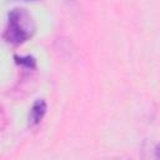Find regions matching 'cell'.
I'll use <instances>...</instances> for the list:
<instances>
[{
    "label": "cell",
    "instance_id": "cell-3",
    "mask_svg": "<svg viewBox=\"0 0 160 160\" xmlns=\"http://www.w3.org/2000/svg\"><path fill=\"white\" fill-rule=\"evenodd\" d=\"M14 60L20 66H24V68H28V69H35L36 68V60L31 55H25V56L15 55L14 56Z\"/></svg>",
    "mask_w": 160,
    "mask_h": 160
},
{
    "label": "cell",
    "instance_id": "cell-1",
    "mask_svg": "<svg viewBox=\"0 0 160 160\" xmlns=\"http://www.w3.org/2000/svg\"><path fill=\"white\" fill-rule=\"evenodd\" d=\"M35 29V21L30 12L22 8H14L8 12L2 38L11 45H21L32 38Z\"/></svg>",
    "mask_w": 160,
    "mask_h": 160
},
{
    "label": "cell",
    "instance_id": "cell-2",
    "mask_svg": "<svg viewBox=\"0 0 160 160\" xmlns=\"http://www.w3.org/2000/svg\"><path fill=\"white\" fill-rule=\"evenodd\" d=\"M46 102L44 99H36L30 110H29V115H28V122L30 126H36L38 124H40V121L44 119L45 114H46Z\"/></svg>",
    "mask_w": 160,
    "mask_h": 160
},
{
    "label": "cell",
    "instance_id": "cell-4",
    "mask_svg": "<svg viewBox=\"0 0 160 160\" xmlns=\"http://www.w3.org/2000/svg\"><path fill=\"white\" fill-rule=\"evenodd\" d=\"M24 1H35V0H24Z\"/></svg>",
    "mask_w": 160,
    "mask_h": 160
}]
</instances>
